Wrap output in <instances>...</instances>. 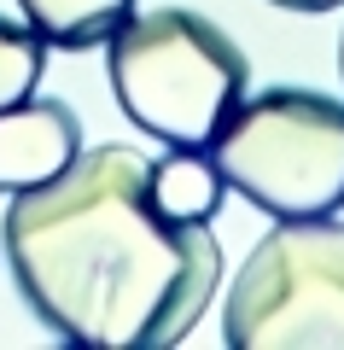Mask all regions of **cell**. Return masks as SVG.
Instances as JSON below:
<instances>
[{
  "label": "cell",
  "mask_w": 344,
  "mask_h": 350,
  "mask_svg": "<svg viewBox=\"0 0 344 350\" xmlns=\"http://www.w3.org/2000/svg\"><path fill=\"white\" fill-rule=\"evenodd\" d=\"M0 245L24 304L76 350H170L222 286L210 222L152 199V158L88 146L53 181L12 193Z\"/></svg>",
  "instance_id": "cell-1"
},
{
  "label": "cell",
  "mask_w": 344,
  "mask_h": 350,
  "mask_svg": "<svg viewBox=\"0 0 344 350\" xmlns=\"http://www.w3.org/2000/svg\"><path fill=\"white\" fill-rule=\"evenodd\" d=\"M105 47L111 94L123 117L163 146H210L251 88L239 41L187 6L129 18Z\"/></svg>",
  "instance_id": "cell-2"
},
{
  "label": "cell",
  "mask_w": 344,
  "mask_h": 350,
  "mask_svg": "<svg viewBox=\"0 0 344 350\" xmlns=\"http://www.w3.org/2000/svg\"><path fill=\"white\" fill-rule=\"evenodd\" d=\"M228 193L263 216H339L344 211V100L315 88H263L228 111L210 140Z\"/></svg>",
  "instance_id": "cell-3"
},
{
  "label": "cell",
  "mask_w": 344,
  "mask_h": 350,
  "mask_svg": "<svg viewBox=\"0 0 344 350\" xmlns=\"http://www.w3.org/2000/svg\"><path fill=\"white\" fill-rule=\"evenodd\" d=\"M222 338L234 350H344V222L297 216L239 262Z\"/></svg>",
  "instance_id": "cell-4"
},
{
  "label": "cell",
  "mask_w": 344,
  "mask_h": 350,
  "mask_svg": "<svg viewBox=\"0 0 344 350\" xmlns=\"http://www.w3.org/2000/svg\"><path fill=\"white\" fill-rule=\"evenodd\" d=\"M82 152V123L64 100H18L0 111V193L12 199L24 187H41Z\"/></svg>",
  "instance_id": "cell-5"
},
{
  "label": "cell",
  "mask_w": 344,
  "mask_h": 350,
  "mask_svg": "<svg viewBox=\"0 0 344 350\" xmlns=\"http://www.w3.org/2000/svg\"><path fill=\"white\" fill-rule=\"evenodd\" d=\"M18 12L47 47L88 53V47H105L135 18V0H18Z\"/></svg>",
  "instance_id": "cell-6"
},
{
  "label": "cell",
  "mask_w": 344,
  "mask_h": 350,
  "mask_svg": "<svg viewBox=\"0 0 344 350\" xmlns=\"http://www.w3.org/2000/svg\"><path fill=\"white\" fill-rule=\"evenodd\" d=\"M152 199L181 222H210L228 199V181L204 146H170V158L152 163Z\"/></svg>",
  "instance_id": "cell-7"
},
{
  "label": "cell",
  "mask_w": 344,
  "mask_h": 350,
  "mask_svg": "<svg viewBox=\"0 0 344 350\" xmlns=\"http://www.w3.org/2000/svg\"><path fill=\"white\" fill-rule=\"evenodd\" d=\"M41 70H47V41L24 18H0V111L29 100Z\"/></svg>",
  "instance_id": "cell-8"
},
{
  "label": "cell",
  "mask_w": 344,
  "mask_h": 350,
  "mask_svg": "<svg viewBox=\"0 0 344 350\" xmlns=\"http://www.w3.org/2000/svg\"><path fill=\"white\" fill-rule=\"evenodd\" d=\"M269 6H286V12H332L344 0H269Z\"/></svg>",
  "instance_id": "cell-9"
},
{
  "label": "cell",
  "mask_w": 344,
  "mask_h": 350,
  "mask_svg": "<svg viewBox=\"0 0 344 350\" xmlns=\"http://www.w3.org/2000/svg\"><path fill=\"white\" fill-rule=\"evenodd\" d=\"M339 76H344V36H339Z\"/></svg>",
  "instance_id": "cell-10"
}]
</instances>
